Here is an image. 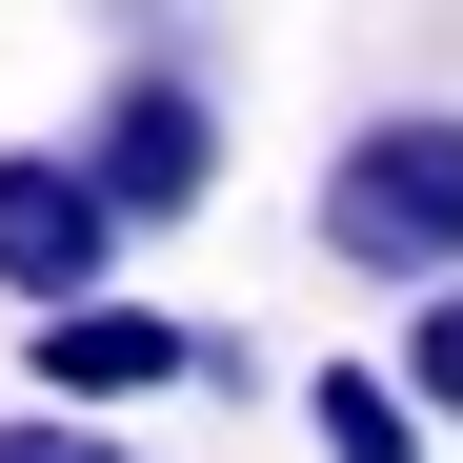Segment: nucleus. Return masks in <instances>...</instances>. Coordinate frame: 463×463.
I'll return each instance as SVG.
<instances>
[{
  "mask_svg": "<svg viewBox=\"0 0 463 463\" xmlns=\"http://www.w3.org/2000/svg\"><path fill=\"white\" fill-rule=\"evenodd\" d=\"M383 363H403V403H423V423L463 443V282H423L403 323H383Z\"/></svg>",
  "mask_w": 463,
  "mask_h": 463,
  "instance_id": "423d86ee",
  "label": "nucleus"
},
{
  "mask_svg": "<svg viewBox=\"0 0 463 463\" xmlns=\"http://www.w3.org/2000/svg\"><path fill=\"white\" fill-rule=\"evenodd\" d=\"M302 443H323V463H443V423L403 403V363H323V383H302Z\"/></svg>",
  "mask_w": 463,
  "mask_h": 463,
  "instance_id": "39448f33",
  "label": "nucleus"
},
{
  "mask_svg": "<svg viewBox=\"0 0 463 463\" xmlns=\"http://www.w3.org/2000/svg\"><path fill=\"white\" fill-rule=\"evenodd\" d=\"M162 383H202V323H182V302H141V282L21 323V403H101V423H141Z\"/></svg>",
  "mask_w": 463,
  "mask_h": 463,
  "instance_id": "20e7f679",
  "label": "nucleus"
},
{
  "mask_svg": "<svg viewBox=\"0 0 463 463\" xmlns=\"http://www.w3.org/2000/svg\"><path fill=\"white\" fill-rule=\"evenodd\" d=\"M81 162L121 182L141 242H162V222H202V202H222V81H202L182 41H141L121 81H101V121H81Z\"/></svg>",
  "mask_w": 463,
  "mask_h": 463,
  "instance_id": "7ed1b4c3",
  "label": "nucleus"
},
{
  "mask_svg": "<svg viewBox=\"0 0 463 463\" xmlns=\"http://www.w3.org/2000/svg\"><path fill=\"white\" fill-rule=\"evenodd\" d=\"M121 262H141V222H121V182L81 141H0V302L61 323V302H101Z\"/></svg>",
  "mask_w": 463,
  "mask_h": 463,
  "instance_id": "f03ea898",
  "label": "nucleus"
},
{
  "mask_svg": "<svg viewBox=\"0 0 463 463\" xmlns=\"http://www.w3.org/2000/svg\"><path fill=\"white\" fill-rule=\"evenodd\" d=\"M323 262L383 282V302L463 282V101H383V121H343V162H323Z\"/></svg>",
  "mask_w": 463,
  "mask_h": 463,
  "instance_id": "f257e3e1",
  "label": "nucleus"
},
{
  "mask_svg": "<svg viewBox=\"0 0 463 463\" xmlns=\"http://www.w3.org/2000/svg\"><path fill=\"white\" fill-rule=\"evenodd\" d=\"M0 463H141L101 403H0Z\"/></svg>",
  "mask_w": 463,
  "mask_h": 463,
  "instance_id": "0eeeda50",
  "label": "nucleus"
}]
</instances>
